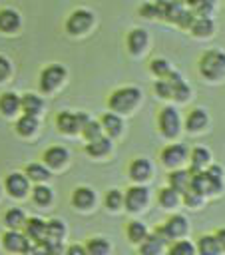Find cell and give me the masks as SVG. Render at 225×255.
<instances>
[{"label": "cell", "mask_w": 225, "mask_h": 255, "mask_svg": "<svg viewBox=\"0 0 225 255\" xmlns=\"http://www.w3.org/2000/svg\"><path fill=\"white\" fill-rule=\"evenodd\" d=\"M64 80H66V68L60 64H52V66L44 68L40 74V90L50 94L56 88H60Z\"/></svg>", "instance_id": "52a82bcc"}, {"label": "cell", "mask_w": 225, "mask_h": 255, "mask_svg": "<svg viewBox=\"0 0 225 255\" xmlns=\"http://www.w3.org/2000/svg\"><path fill=\"white\" fill-rule=\"evenodd\" d=\"M197 2H199V0H183V4H185L187 8H193V6L197 4Z\"/></svg>", "instance_id": "681fc988"}, {"label": "cell", "mask_w": 225, "mask_h": 255, "mask_svg": "<svg viewBox=\"0 0 225 255\" xmlns=\"http://www.w3.org/2000/svg\"><path fill=\"white\" fill-rule=\"evenodd\" d=\"M217 8V0H199L191 10L195 16H211Z\"/></svg>", "instance_id": "7bdbcfd3"}, {"label": "cell", "mask_w": 225, "mask_h": 255, "mask_svg": "<svg viewBox=\"0 0 225 255\" xmlns=\"http://www.w3.org/2000/svg\"><path fill=\"white\" fill-rule=\"evenodd\" d=\"M147 44H149V34L143 30V28H133L129 34H127V50L133 54V56H139L147 50Z\"/></svg>", "instance_id": "2e32d148"}, {"label": "cell", "mask_w": 225, "mask_h": 255, "mask_svg": "<svg viewBox=\"0 0 225 255\" xmlns=\"http://www.w3.org/2000/svg\"><path fill=\"white\" fill-rule=\"evenodd\" d=\"M88 120L90 118L84 112H78V114H74V112H60L58 118H56V124H58V129L62 133L72 135V133H78Z\"/></svg>", "instance_id": "ba28073f"}, {"label": "cell", "mask_w": 225, "mask_h": 255, "mask_svg": "<svg viewBox=\"0 0 225 255\" xmlns=\"http://www.w3.org/2000/svg\"><path fill=\"white\" fill-rule=\"evenodd\" d=\"M18 110H20V98L16 94H12V92L2 94V98H0V112L4 116H14Z\"/></svg>", "instance_id": "1f68e13d"}, {"label": "cell", "mask_w": 225, "mask_h": 255, "mask_svg": "<svg viewBox=\"0 0 225 255\" xmlns=\"http://www.w3.org/2000/svg\"><path fill=\"white\" fill-rule=\"evenodd\" d=\"M6 191L12 197H18V199L24 197L28 193V177H26V173H18V171L10 173L6 177Z\"/></svg>", "instance_id": "ac0fdd59"}, {"label": "cell", "mask_w": 225, "mask_h": 255, "mask_svg": "<svg viewBox=\"0 0 225 255\" xmlns=\"http://www.w3.org/2000/svg\"><path fill=\"white\" fill-rule=\"evenodd\" d=\"M36 129H38V118H36V116L24 114L22 118H18V122H16V131H18L20 135L28 137V135H32Z\"/></svg>", "instance_id": "4dcf8cb0"}, {"label": "cell", "mask_w": 225, "mask_h": 255, "mask_svg": "<svg viewBox=\"0 0 225 255\" xmlns=\"http://www.w3.org/2000/svg\"><path fill=\"white\" fill-rule=\"evenodd\" d=\"M189 34L197 40H207L215 34V22L211 16H195L193 24L189 26Z\"/></svg>", "instance_id": "5bb4252c"}, {"label": "cell", "mask_w": 225, "mask_h": 255, "mask_svg": "<svg viewBox=\"0 0 225 255\" xmlns=\"http://www.w3.org/2000/svg\"><path fill=\"white\" fill-rule=\"evenodd\" d=\"M123 205V193L119 189H110L106 193V207L110 211H117Z\"/></svg>", "instance_id": "60d3db41"}, {"label": "cell", "mask_w": 225, "mask_h": 255, "mask_svg": "<svg viewBox=\"0 0 225 255\" xmlns=\"http://www.w3.org/2000/svg\"><path fill=\"white\" fill-rule=\"evenodd\" d=\"M165 249H167V241L157 231L147 233L145 239L139 243V253L143 255H157V253H163Z\"/></svg>", "instance_id": "e0dca14e"}, {"label": "cell", "mask_w": 225, "mask_h": 255, "mask_svg": "<svg viewBox=\"0 0 225 255\" xmlns=\"http://www.w3.org/2000/svg\"><path fill=\"white\" fill-rule=\"evenodd\" d=\"M141 102V90L135 86H123L117 88L115 92H112V96L108 98V106L112 112L115 114H129L131 110L137 108V104Z\"/></svg>", "instance_id": "7a4b0ae2"}, {"label": "cell", "mask_w": 225, "mask_h": 255, "mask_svg": "<svg viewBox=\"0 0 225 255\" xmlns=\"http://www.w3.org/2000/svg\"><path fill=\"white\" fill-rule=\"evenodd\" d=\"M197 72L207 82H221L225 78V50L209 48L197 60Z\"/></svg>", "instance_id": "6da1fadb"}, {"label": "cell", "mask_w": 225, "mask_h": 255, "mask_svg": "<svg viewBox=\"0 0 225 255\" xmlns=\"http://www.w3.org/2000/svg\"><path fill=\"white\" fill-rule=\"evenodd\" d=\"M171 64L165 60V58H153L149 62V72L155 76V78H167V74L171 72Z\"/></svg>", "instance_id": "f35d334b"}, {"label": "cell", "mask_w": 225, "mask_h": 255, "mask_svg": "<svg viewBox=\"0 0 225 255\" xmlns=\"http://www.w3.org/2000/svg\"><path fill=\"white\" fill-rule=\"evenodd\" d=\"M42 106H44V102H42V98L36 96V94H24V96L20 98V110H22L24 114L38 116V114L42 112Z\"/></svg>", "instance_id": "83f0119b"}, {"label": "cell", "mask_w": 225, "mask_h": 255, "mask_svg": "<svg viewBox=\"0 0 225 255\" xmlns=\"http://www.w3.org/2000/svg\"><path fill=\"white\" fill-rule=\"evenodd\" d=\"M129 179L135 181V183H145L151 175H153V165L149 159L145 157H135L131 163H129Z\"/></svg>", "instance_id": "4fadbf2b"}, {"label": "cell", "mask_w": 225, "mask_h": 255, "mask_svg": "<svg viewBox=\"0 0 225 255\" xmlns=\"http://www.w3.org/2000/svg\"><path fill=\"white\" fill-rule=\"evenodd\" d=\"M193 20H195V14H193V10H191V8H185V10L181 12V16L177 18L175 26H179L181 30H189V26L193 24Z\"/></svg>", "instance_id": "ee69618b"}, {"label": "cell", "mask_w": 225, "mask_h": 255, "mask_svg": "<svg viewBox=\"0 0 225 255\" xmlns=\"http://www.w3.org/2000/svg\"><path fill=\"white\" fill-rule=\"evenodd\" d=\"M153 92L161 100H171V96H173V90H171V84L167 82V78H157V82L153 84Z\"/></svg>", "instance_id": "b9f144b4"}, {"label": "cell", "mask_w": 225, "mask_h": 255, "mask_svg": "<svg viewBox=\"0 0 225 255\" xmlns=\"http://www.w3.org/2000/svg\"><path fill=\"white\" fill-rule=\"evenodd\" d=\"M149 199H151L149 189L141 183H135V185L127 187L125 193H123V205L129 213H139L141 209H145Z\"/></svg>", "instance_id": "5b68a950"}, {"label": "cell", "mask_w": 225, "mask_h": 255, "mask_svg": "<svg viewBox=\"0 0 225 255\" xmlns=\"http://www.w3.org/2000/svg\"><path fill=\"white\" fill-rule=\"evenodd\" d=\"M4 223H6L10 229H20V227H24V223H26V215H24L22 209L12 207V209H8L6 215H4Z\"/></svg>", "instance_id": "d590c367"}, {"label": "cell", "mask_w": 225, "mask_h": 255, "mask_svg": "<svg viewBox=\"0 0 225 255\" xmlns=\"http://www.w3.org/2000/svg\"><path fill=\"white\" fill-rule=\"evenodd\" d=\"M207 126H209V114H207L205 108H193V110H189V114L183 120V129L187 133H193V135L203 133L207 129Z\"/></svg>", "instance_id": "30bf717a"}, {"label": "cell", "mask_w": 225, "mask_h": 255, "mask_svg": "<svg viewBox=\"0 0 225 255\" xmlns=\"http://www.w3.org/2000/svg\"><path fill=\"white\" fill-rule=\"evenodd\" d=\"M207 197H203L199 191H195L193 187H187L183 193H181V205L189 207V209H199L203 203H205Z\"/></svg>", "instance_id": "d6a6232c"}, {"label": "cell", "mask_w": 225, "mask_h": 255, "mask_svg": "<svg viewBox=\"0 0 225 255\" xmlns=\"http://www.w3.org/2000/svg\"><path fill=\"white\" fill-rule=\"evenodd\" d=\"M26 177L36 181V183H42L50 177V171L46 165H40V163H28L26 165Z\"/></svg>", "instance_id": "e575fe53"}, {"label": "cell", "mask_w": 225, "mask_h": 255, "mask_svg": "<svg viewBox=\"0 0 225 255\" xmlns=\"http://www.w3.org/2000/svg\"><path fill=\"white\" fill-rule=\"evenodd\" d=\"M68 253L70 255H86V247L84 245H70L68 247Z\"/></svg>", "instance_id": "c3c4849f"}, {"label": "cell", "mask_w": 225, "mask_h": 255, "mask_svg": "<svg viewBox=\"0 0 225 255\" xmlns=\"http://www.w3.org/2000/svg\"><path fill=\"white\" fill-rule=\"evenodd\" d=\"M32 199H34V203H38V205H50L52 203V199H54V193H52V189L48 187V185H42V183H38L36 187H34V191H32Z\"/></svg>", "instance_id": "8d00e7d4"}, {"label": "cell", "mask_w": 225, "mask_h": 255, "mask_svg": "<svg viewBox=\"0 0 225 255\" xmlns=\"http://www.w3.org/2000/svg\"><path fill=\"white\" fill-rule=\"evenodd\" d=\"M195 249L199 255H219L221 253V247H219V241L215 237V233H203L197 237V243H195Z\"/></svg>", "instance_id": "603a6c76"}, {"label": "cell", "mask_w": 225, "mask_h": 255, "mask_svg": "<svg viewBox=\"0 0 225 255\" xmlns=\"http://www.w3.org/2000/svg\"><path fill=\"white\" fill-rule=\"evenodd\" d=\"M110 249L112 247L104 237H92L86 243V253H90V255H106V253H110Z\"/></svg>", "instance_id": "74e56055"}, {"label": "cell", "mask_w": 225, "mask_h": 255, "mask_svg": "<svg viewBox=\"0 0 225 255\" xmlns=\"http://www.w3.org/2000/svg\"><path fill=\"white\" fill-rule=\"evenodd\" d=\"M18 28H20V14L16 10H12V8L0 10V30L12 34Z\"/></svg>", "instance_id": "4316f807"}, {"label": "cell", "mask_w": 225, "mask_h": 255, "mask_svg": "<svg viewBox=\"0 0 225 255\" xmlns=\"http://www.w3.org/2000/svg\"><path fill=\"white\" fill-rule=\"evenodd\" d=\"M155 231H157L165 241H175V239L187 235V231H189V221H187L185 215L173 213V215H169V217L165 219V223L159 225Z\"/></svg>", "instance_id": "277c9868"}, {"label": "cell", "mask_w": 225, "mask_h": 255, "mask_svg": "<svg viewBox=\"0 0 225 255\" xmlns=\"http://www.w3.org/2000/svg\"><path fill=\"white\" fill-rule=\"evenodd\" d=\"M28 241H30V239H28L26 235H22L18 229H10V231H6L4 237H2L4 247H6L8 251H16V253H28V249H30V243H28Z\"/></svg>", "instance_id": "9a60e30c"}, {"label": "cell", "mask_w": 225, "mask_h": 255, "mask_svg": "<svg viewBox=\"0 0 225 255\" xmlns=\"http://www.w3.org/2000/svg\"><path fill=\"white\" fill-rule=\"evenodd\" d=\"M24 229H26V237L40 243L46 239V221H42L40 217H30L26 219L24 223Z\"/></svg>", "instance_id": "d4e9b609"}, {"label": "cell", "mask_w": 225, "mask_h": 255, "mask_svg": "<svg viewBox=\"0 0 225 255\" xmlns=\"http://www.w3.org/2000/svg\"><path fill=\"white\" fill-rule=\"evenodd\" d=\"M165 251H167V253H171V255H195V253H197L195 243H193V241H189V239H183V237L175 239V241H173Z\"/></svg>", "instance_id": "f546056e"}, {"label": "cell", "mask_w": 225, "mask_h": 255, "mask_svg": "<svg viewBox=\"0 0 225 255\" xmlns=\"http://www.w3.org/2000/svg\"><path fill=\"white\" fill-rule=\"evenodd\" d=\"M139 14H141L143 18H157V14H155V6H153V2H145L143 6H139Z\"/></svg>", "instance_id": "f6af8a7d"}, {"label": "cell", "mask_w": 225, "mask_h": 255, "mask_svg": "<svg viewBox=\"0 0 225 255\" xmlns=\"http://www.w3.org/2000/svg\"><path fill=\"white\" fill-rule=\"evenodd\" d=\"M96 203V193L90 187H76L72 191V205L76 209H90Z\"/></svg>", "instance_id": "7402d4cb"}, {"label": "cell", "mask_w": 225, "mask_h": 255, "mask_svg": "<svg viewBox=\"0 0 225 255\" xmlns=\"http://www.w3.org/2000/svg\"><path fill=\"white\" fill-rule=\"evenodd\" d=\"M100 124L104 128V131L108 133V137H117L121 133V129H123V122H121L119 114H115V112L104 114V118H102Z\"/></svg>", "instance_id": "484cf974"}, {"label": "cell", "mask_w": 225, "mask_h": 255, "mask_svg": "<svg viewBox=\"0 0 225 255\" xmlns=\"http://www.w3.org/2000/svg\"><path fill=\"white\" fill-rule=\"evenodd\" d=\"M8 76H10V62L4 56H0V82L6 80Z\"/></svg>", "instance_id": "bcb514c9"}, {"label": "cell", "mask_w": 225, "mask_h": 255, "mask_svg": "<svg viewBox=\"0 0 225 255\" xmlns=\"http://www.w3.org/2000/svg\"><path fill=\"white\" fill-rule=\"evenodd\" d=\"M68 159H70V153H68V149L62 147V145H54V147H48V149L44 151V163H46V167H50V169H58V167L66 165Z\"/></svg>", "instance_id": "d6986e66"}, {"label": "cell", "mask_w": 225, "mask_h": 255, "mask_svg": "<svg viewBox=\"0 0 225 255\" xmlns=\"http://www.w3.org/2000/svg\"><path fill=\"white\" fill-rule=\"evenodd\" d=\"M211 159H213V155H211V149L209 147H205V145H195L189 153H187V161H189V173L193 175V173H197V171H201V169H205L209 163H211Z\"/></svg>", "instance_id": "7c38bea8"}, {"label": "cell", "mask_w": 225, "mask_h": 255, "mask_svg": "<svg viewBox=\"0 0 225 255\" xmlns=\"http://www.w3.org/2000/svg\"><path fill=\"white\" fill-rule=\"evenodd\" d=\"M157 129L165 139H175L183 129V120L175 106H163L157 114Z\"/></svg>", "instance_id": "3957f363"}, {"label": "cell", "mask_w": 225, "mask_h": 255, "mask_svg": "<svg viewBox=\"0 0 225 255\" xmlns=\"http://www.w3.org/2000/svg\"><path fill=\"white\" fill-rule=\"evenodd\" d=\"M92 24H94V14H92L90 10L80 8V10H74V12L70 14V18H68V22H66V30H68L72 36H80V34L88 32V30L92 28Z\"/></svg>", "instance_id": "9c48e42d"}, {"label": "cell", "mask_w": 225, "mask_h": 255, "mask_svg": "<svg viewBox=\"0 0 225 255\" xmlns=\"http://www.w3.org/2000/svg\"><path fill=\"white\" fill-rule=\"evenodd\" d=\"M169 2H179V4H183V0H169Z\"/></svg>", "instance_id": "f907efd6"}, {"label": "cell", "mask_w": 225, "mask_h": 255, "mask_svg": "<svg viewBox=\"0 0 225 255\" xmlns=\"http://www.w3.org/2000/svg\"><path fill=\"white\" fill-rule=\"evenodd\" d=\"M125 233H127V239H129L131 243L139 245V243L145 239V235L149 233V229H147V225H145V223H141V221L133 219V221H129V223H127Z\"/></svg>", "instance_id": "f1b7e54d"}, {"label": "cell", "mask_w": 225, "mask_h": 255, "mask_svg": "<svg viewBox=\"0 0 225 255\" xmlns=\"http://www.w3.org/2000/svg\"><path fill=\"white\" fill-rule=\"evenodd\" d=\"M64 235H66V225H64V221H60V219H50V221H46V239H50V241H62Z\"/></svg>", "instance_id": "836d02e7"}, {"label": "cell", "mask_w": 225, "mask_h": 255, "mask_svg": "<svg viewBox=\"0 0 225 255\" xmlns=\"http://www.w3.org/2000/svg\"><path fill=\"white\" fill-rule=\"evenodd\" d=\"M191 183V173L189 169H183V167H175V169H169L167 173V185L173 187L175 191L183 193Z\"/></svg>", "instance_id": "ffe728a7"}, {"label": "cell", "mask_w": 225, "mask_h": 255, "mask_svg": "<svg viewBox=\"0 0 225 255\" xmlns=\"http://www.w3.org/2000/svg\"><path fill=\"white\" fill-rule=\"evenodd\" d=\"M157 203H159L163 209H167V211H175V209L181 207V193L175 191L173 187L165 185V187H161L159 193H157Z\"/></svg>", "instance_id": "44dd1931"}, {"label": "cell", "mask_w": 225, "mask_h": 255, "mask_svg": "<svg viewBox=\"0 0 225 255\" xmlns=\"http://www.w3.org/2000/svg\"><path fill=\"white\" fill-rule=\"evenodd\" d=\"M80 131H82V135L86 137V141H90V139H96V137L104 135V133H102V131H104L102 124H98V122H94V120H88Z\"/></svg>", "instance_id": "ab89813d"}, {"label": "cell", "mask_w": 225, "mask_h": 255, "mask_svg": "<svg viewBox=\"0 0 225 255\" xmlns=\"http://www.w3.org/2000/svg\"><path fill=\"white\" fill-rule=\"evenodd\" d=\"M110 151H112V137H108V135H100L86 143V153L92 157H104Z\"/></svg>", "instance_id": "cb8c5ba5"}, {"label": "cell", "mask_w": 225, "mask_h": 255, "mask_svg": "<svg viewBox=\"0 0 225 255\" xmlns=\"http://www.w3.org/2000/svg\"><path fill=\"white\" fill-rule=\"evenodd\" d=\"M187 145L185 143H167L161 153H159V159H161V165L167 167V169H175V167H183L187 163Z\"/></svg>", "instance_id": "8992f818"}, {"label": "cell", "mask_w": 225, "mask_h": 255, "mask_svg": "<svg viewBox=\"0 0 225 255\" xmlns=\"http://www.w3.org/2000/svg\"><path fill=\"white\" fill-rule=\"evenodd\" d=\"M167 82L171 84V90H173L171 100H175L177 104L189 102V98H191V88H189V84L183 80V76H181L177 70H171V72L167 74Z\"/></svg>", "instance_id": "8fae6325"}, {"label": "cell", "mask_w": 225, "mask_h": 255, "mask_svg": "<svg viewBox=\"0 0 225 255\" xmlns=\"http://www.w3.org/2000/svg\"><path fill=\"white\" fill-rule=\"evenodd\" d=\"M215 237L219 241V247H221V253H225V227H219L215 231Z\"/></svg>", "instance_id": "7dc6e473"}]
</instances>
